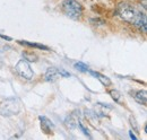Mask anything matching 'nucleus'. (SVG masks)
Returning <instances> with one entry per match:
<instances>
[{"mask_svg": "<svg viewBox=\"0 0 147 140\" xmlns=\"http://www.w3.org/2000/svg\"><path fill=\"white\" fill-rule=\"evenodd\" d=\"M60 77V73H59V70L57 68H49L47 73H45V80L47 81H55L58 78Z\"/></svg>", "mask_w": 147, "mask_h": 140, "instance_id": "nucleus-6", "label": "nucleus"}, {"mask_svg": "<svg viewBox=\"0 0 147 140\" xmlns=\"http://www.w3.org/2000/svg\"><path fill=\"white\" fill-rule=\"evenodd\" d=\"M18 43L20 44H24V45H27V46H31V48H36V49H41V50H45L48 51L49 48L43 45V44H37V43H32V42H27V41H18Z\"/></svg>", "mask_w": 147, "mask_h": 140, "instance_id": "nucleus-9", "label": "nucleus"}, {"mask_svg": "<svg viewBox=\"0 0 147 140\" xmlns=\"http://www.w3.org/2000/svg\"><path fill=\"white\" fill-rule=\"evenodd\" d=\"M0 36L2 37V38H5V40H7V41H11V37H9V36H6V35H2L0 33Z\"/></svg>", "mask_w": 147, "mask_h": 140, "instance_id": "nucleus-16", "label": "nucleus"}, {"mask_svg": "<svg viewBox=\"0 0 147 140\" xmlns=\"http://www.w3.org/2000/svg\"><path fill=\"white\" fill-rule=\"evenodd\" d=\"M88 72H91L93 76L95 77V78H97L104 86H110L111 85V80L107 77V76H104V75H102V73H100V72H95V71H90L88 70Z\"/></svg>", "mask_w": 147, "mask_h": 140, "instance_id": "nucleus-7", "label": "nucleus"}, {"mask_svg": "<svg viewBox=\"0 0 147 140\" xmlns=\"http://www.w3.org/2000/svg\"><path fill=\"white\" fill-rule=\"evenodd\" d=\"M129 122H130V124H131V127H132L134 131L139 132V125H138V123H137L136 119H135L134 116H130V118H129Z\"/></svg>", "mask_w": 147, "mask_h": 140, "instance_id": "nucleus-12", "label": "nucleus"}, {"mask_svg": "<svg viewBox=\"0 0 147 140\" xmlns=\"http://www.w3.org/2000/svg\"><path fill=\"white\" fill-rule=\"evenodd\" d=\"M134 97H135V100H136L138 103H140V104H143V105L147 104V93L145 90H139V92H137Z\"/></svg>", "mask_w": 147, "mask_h": 140, "instance_id": "nucleus-8", "label": "nucleus"}, {"mask_svg": "<svg viewBox=\"0 0 147 140\" xmlns=\"http://www.w3.org/2000/svg\"><path fill=\"white\" fill-rule=\"evenodd\" d=\"M75 68L76 69H78L79 71H83V72H87L88 71V67L85 65V63H83V62H78V63H75Z\"/></svg>", "mask_w": 147, "mask_h": 140, "instance_id": "nucleus-13", "label": "nucleus"}, {"mask_svg": "<svg viewBox=\"0 0 147 140\" xmlns=\"http://www.w3.org/2000/svg\"><path fill=\"white\" fill-rule=\"evenodd\" d=\"M40 121H41L42 131H43L45 135H52L53 129H55V125H53L52 121L49 120V119L45 118V116H40Z\"/></svg>", "mask_w": 147, "mask_h": 140, "instance_id": "nucleus-5", "label": "nucleus"}, {"mask_svg": "<svg viewBox=\"0 0 147 140\" xmlns=\"http://www.w3.org/2000/svg\"><path fill=\"white\" fill-rule=\"evenodd\" d=\"M15 69L20 77H23L27 80L33 78V70L31 69V67L26 60H19L18 63L15 67Z\"/></svg>", "mask_w": 147, "mask_h": 140, "instance_id": "nucleus-4", "label": "nucleus"}, {"mask_svg": "<svg viewBox=\"0 0 147 140\" xmlns=\"http://www.w3.org/2000/svg\"><path fill=\"white\" fill-rule=\"evenodd\" d=\"M118 15L129 23L139 26L143 32H146V16L136 10V8L130 3L121 2L118 6Z\"/></svg>", "mask_w": 147, "mask_h": 140, "instance_id": "nucleus-1", "label": "nucleus"}, {"mask_svg": "<svg viewBox=\"0 0 147 140\" xmlns=\"http://www.w3.org/2000/svg\"><path fill=\"white\" fill-rule=\"evenodd\" d=\"M78 125H79V128H80V129H82V130H83V132H84V133H85V135H86V136H88V137H91V136H90V133H88V131H87V130H86V129H85V127H84V125H83V123L78 122Z\"/></svg>", "mask_w": 147, "mask_h": 140, "instance_id": "nucleus-15", "label": "nucleus"}, {"mask_svg": "<svg viewBox=\"0 0 147 140\" xmlns=\"http://www.w3.org/2000/svg\"><path fill=\"white\" fill-rule=\"evenodd\" d=\"M58 70H59L60 76H63V77H70V73H69V72H67L66 70H63V69H58Z\"/></svg>", "mask_w": 147, "mask_h": 140, "instance_id": "nucleus-14", "label": "nucleus"}, {"mask_svg": "<svg viewBox=\"0 0 147 140\" xmlns=\"http://www.w3.org/2000/svg\"><path fill=\"white\" fill-rule=\"evenodd\" d=\"M62 13L71 19H79L83 15V7L76 0H65L62 2Z\"/></svg>", "mask_w": 147, "mask_h": 140, "instance_id": "nucleus-2", "label": "nucleus"}, {"mask_svg": "<svg viewBox=\"0 0 147 140\" xmlns=\"http://www.w3.org/2000/svg\"><path fill=\"white\" fill-rule=\"evenodd\" d=\"M110 95L115 102H121V94L118 90H110Z\"/></svg>", "mask_w": 147, "mask_h": 140, "instance_id": "nucleus-11", "label": "nucleus"}, {"mask_svg": "<svg viewBox=\"0 0 147 140\" xmlns=\"http://www.w3.org/2000/svg\"><path fill=\"white\" fill-rule=\"evenodd\" d=\"M130 137H131V139H134V140H136V139H137V138H136V136H135V135L132 133V131L130 132Z\"/></svg>", "mask_w": 147, "mask_h": 140, "instance_id": "nucleus-17", "label": "nucleus"}, {"mask_svg": "<svg viewBox=\"0 0 147 140\" xmlns=\"http://www.w3.org/2000/svg\"><path fill=\"white\" fill-rule=\"evenodd\" d=\"M23 55H24V59L26 61H30V62H36L37 59H38L36 54L33 52H24Z\"/></svg>", "mask_w": 147, "mask_h": 140, "instance_id": "nucleus-10", "label": "nucleus"}, {"mask_svg": "<svg viewBox=\"0 0 147 140\" xmlns=\"http://www.w3.org/2000/svg\"><path fill=\"white\" fill-rule=\"evenodd\" d=\"M20 111V104L17 100L10 98L0 104V114L3 116H11L18 114Z\"/></svg>", "mask_w": 147, "mask_h": 140, "instance_id": "nucleus-3", "label": "nucleus"}]
</instances>
